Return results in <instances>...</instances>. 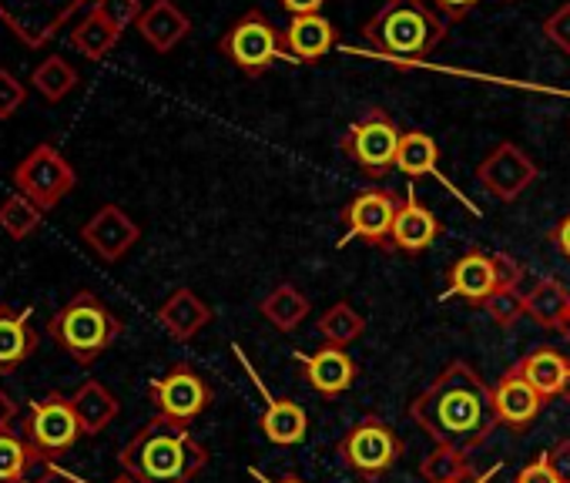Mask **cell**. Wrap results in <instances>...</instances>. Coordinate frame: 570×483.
<instances>
[{"mask_svg":"<svg viewBox=\"0 0 570 483\" xmlns=\"http://www.w3.org/2000/svg\"><path fill=\"white\" fill-rule=\"evenodd\" d=\"M278 4L293 18H306V14H320L326 8V0H278Z\"/></svg>","mask_w":570,"mask_h":483,"instance_id":"ee69618b","label":"cell"},{"mask_svg":"<svg viewBox=\"0 0 570 483\" xmlns=\"http://www.w3.org/2000/svg\"><path fill=\"white\" fill-rule=\"evenodd\" d=\"M258 313L265 316V323H272L278 333H293L306 316H309V299L303 289H296L293 283H282L275 286L262 303Z\"/></svg>","mask_w":570,"mask_h":483,"instance_id":"83f0119b","label":"cell"},{"mask_svg":"<svg viewBox=\"0 0 570 483\" xmlns=\"http://www.w3.org/2000/svg\"><path fill=\"white\" fill-rule=\"evenodd\" d=\"M278 483H303L299 476H285V480H278Z\"/></svg>","mask_w":570,"mask_h":483,"instance_id":"c3c4849f","label":"cell"},{"mask_svg":"<svg viewBox=\"0 0 570 483\" xmlns=\"http://www.w3.org/2000/svg\"><path fill=\"white\" fill-rule=\"evenodd\" d=\"M218 51L248 78H258L268 71L285 51H282V31L262 14V11H245L218 41Z\"/></svg>","mask_w":570,"mask_h":483,"instance_id":"5b68a950","label":"cell"},{"mask_svg":"<svg viewBox=\"0 0 570 483\" xmlns=\"http://www.w3.org/2000/svg\"><path fill=\"white\" fill-rule=\"evenodd\" d=\"M440 231H443L440 218L416 198V188H410L400 211H396L393 231H390V249L416 256V253L433 246V241L440 238Z\"/></svg>","mask_w":570,"mask_h":483,"instance_id":"9a60e30c","label":"cell"},{"mask_svg":"<svg viewBox=\"0 0 570 483\" xmlns=\"http://www.w3.org/2000/svg\"><path fill=\"white\" fill-rule=\"evenodd\" d=\"M258 426H262L265 440H272L275 446H296L306 440L309 416L296 400H268Z\"/></svg>","mask_w":570,"mask_h":483,"instance_id":"484cf974","label":"cell"},{"mask_svg":"<svg viewBox=\"0 0 570 483\" xmlns=\"http://www.w3.org/2000/svg\"><path fill=\"white\" fill-rule=\"evenodd\" d=\"M51 463L35 450V443L14 426L0 430V483H35Z\"/></svg>","mask_w":570,"mask_h":483,"instance_id":"cb8c5ba5","label":"cell"},{"mask_svg":"<svg viewBox=\"0 0 570 483\" xmlns=\"http://www.w3.org/2000/svg\"><path fill=\"white\" fill-rule=\"evenodd\" d=\"M497 293V273H493V256L483 249H470L460 256L450 269V286L446 296H456L470 306H483Z\"/></svg>","mask_w":570,"mask_h":483,"instance_id":"ac0fdd59","label":"cell"},{"mask_svg":"<svg viewBox=\"0 0 570 483\" xmlns=\"http://www.w3.org/2000/svg\"><path fill=\"white\" fill-rule=\"evenodd\" d=\"M400 138H403V131L396 128V121L386 111L373 108L360 121H353L350 131L343 135V155L356 168H363L370 178L380 181L396 168Z\"/></svg>","mask_w":570,"mask_h":483,"instance_id":"8992f818","label":"cell"},{"mask_svg":"<svg viewBox=\"0 0 570 483\" xmlns=\"http://www.w3.org/2000/svg\"><path fill=\"white\" fill-rule=\"evenodd\" d=\"M121 319L101 303L98 293L81 289L75 293L61 313L51 316L48 323V336L61 346V353H68L78 366H91L98 356H105L111 349V343L121 336Z\"/></svg>","mask_w":570,"mask_h":483,"instance_id":"277c9868","label":"cell"},{"mask_svg":"<svg viewBox=\"0 0 570 483\" xmlns=\"http://www.w3.org/2000/svg\"><path fill=\"white\" fill-rule=\"evenodd\" d=\"M121 31H115L101 14H88L75 31H71V45L78 55H85L88 61H101L105 55H111V48L118 45Z\"/></svg>","mask_w":570,"mask_h":483,"instance_id":"f546056e","label":"cell"},{"mask_svg":"<svg viewBox=\"0 0 570 483\" xmlns=\"http://www.w3.org/2000/svg\"><path fill=\"white\" fill-rule=\"evenodd\" d=\"M563 333H570V313H567V323H563Z\"/></svg>","mask_w":570,"mask_h":483,"instance_id":"681fc988","label":"cell"},{"mask_svg":"<svg viewBox=\"0 0 570 483\" xmlns=\"http://www.w3.org/2000/svg\"><path fill=\"white\" fill-rule=\"evenodd\" d=\"M138 34L158 55H168L191 34V21L178 4H171V0H151V4L145 8V14L138 18Z\"/></svg>","mask_w":570,"mask_h":483,"instance_id":"44dd1931","label":"cell"},{"mask_svg":"<svg viewBox=\"0 0 570 483\" xmlns=\"http://www.w3.org/2000/svg\"><path fill=\"white\" fill-rule=\"evenodd\" d=\"M31 81L45 95V101H61L65 95H71L78 88V71L61 55H51L35 68Z\"/></svg>","mask_w":570,"mask_h":483,"instance_id":"1f68e13d","label":"cell"},{"mask_svg":"<svg viewBox=\"0 0 570 483\" xmlns=\"http://www.w3.org/2000/svg\"><path fill=\"white\" fill-rule=\"evenodd\" d=\"M400 450H403L400 436H396L386 423H380V420H360V423L343 436V443H340L343 463H346L350 470L363 473V476H380V473H386V470L396 463Z\"/></svg>","mask_w":570,"mask_h":483,"instance_id":"8fae6325","label":"cell"},{"mask_svg":"<svg viewBox=\"0 0 570 483\" xmlns=\"http://www.w3.org/2000/svg\"><path fill=\"white\" fill-rule=\"evenodd\" d=\"M550 241H553V249L570 263V211L553 225V231H550Z\"/></svg>","mask_w":570,"mask_h":483,"instance_id":"7bdbcfd3","label":"cell"},{"mask_svg":"<svg viewBox=\"0 0 570 483\" xmlns=\"http://www.w3.org/2000/svg\"><path fill=\"white\" fill-rule=\"evenodd\" d=\"M24 436L35 443V450L48 463H58L65 453H71V446L85 436L81 420L71 406V396L48 393L45 400H35L24 416Z\"/></svg>","mask_w":570,"mask_h":483,"instance_id":"52a82bcc","label":"cell"},{"mask_svg":"<svg viewBox=\"0 0 570 483\" xmlns=\"http://www.w3.org/2000/svg\"><path fill=\"white\" fill-rule=\"evenodd\" d=\"M517 483H560V480L553 476V470H550V466H547V460L540 456V460L527 463V466L517 473Z\"/></svg>","mask_w":570,"mask_h":483,"instance_id":"b9f144b4","label":"cell"},{"mask_svg":"<svg viewBox=\"0 0 570 483\" xmlns=\"http://www.w3.org/2000/svg\"><path fill=\"white\" fill-rule=\"evenodd\" d=\"M296 359L303 363L309 386H313L316 393H323V396H340V393H346V390L353 386L356 373H360L356 363H353V356H350L346 349H340V346H323L320 353H313V356H296Z\"/></svg>","mask_w":570,"mask_h":483,"instance_id":"ffe728a7","label":"cell"},{"mask_svg":"<svg viewBox=\"0 0 570 483\" xmlns=\"http://www.w3.org/2000/svg\"><path fill=\"white\" fill-rule=\"evenodd\" d=\"M543 38L550 45H557L563 55H570V0L567 4H560L547 21H543Z\"/></svg>","mask_w":570,"mask_h":483,"instance_id":"74e56055","label":"cell"},{"mask_svg":"<svg viewBox=\"0 0 570 483\" xmlns=\"http://www.w3.org/2000/svg\"><path fill=\"white\" fill-rule=\"evenodd\" d=\"M547 466L553 470V476L560 483H570V440H557L550 450H547Z\"/></svg>","mask_w":570,"mask_h":483,"instance_id":"60d3db41","label":"cell"},{"mask_svg":"<svg viewBox=\"0 0 570 483\" xmlns=\"http://www.w3.org/2000/svg\"><path fill=\"white\" fill-rule=\"evenodd\" d=\"M413 420L436 446L463 453L480 446L500 423L493 413V390H487L466 363H453L423 396H416Z\"/></svg>","mask_w":570,"mask_h":483,"instance_id":"6da1fadb","label":"cell"},{"mask_svg":"<svg viewBox=\"0 0 570 483\" xmlns=\"http://www.w3.org/2000/svg\"><path fill=\"white\" fill-rule=\"evenodd\" d=\"M138 238H141V228H138V221L121 205H101L81 225V241L105 263L125 259L135 249Z\"/></svg>","mask_w":570,"mask_h":483,"instance_id":"4fadbf2b","label":"cell"},{"mask_svg":"<svg viewBox=\"0 0 570 483\" xmlns=\"http://www.w3.org/2000/svg\"><path fill=\"white\" fill-rule=\"evenodd\" d=\"M118 463L138 483H188L205 470L208 450L188 433V426L155 416L121 446Z\"/></svg>","mask_w":570,"mask_h":483,"instance_id":"7a4b0ae2","label":"cell"},{"mask_svg":"<svg viewBox=\"0 0 570 483\" xmlns=\"http://www.w3.org/2000/svg\"><path fill=\"white\" fill-rule=\"evenodd\" d=\"M158 323L165 326V333L178 343H188L195 339L208 323H212V309L208 303L191 293V289H175L161 306H158Z\"/></svg>","mask_w":570,"mask_h":483,"instance_id":"7402d4cb","label":"cell"},{"mask_svg":"<svg viewBox=\"0 0 570 483\" xmlns=\"http://www.w3.org/2000/svg\"><path fill=\"white\" fill-rule=\"evenodd\" d=\"M510 4H513V0H510Z\"/></svg>","mask_w":570,"mask_h":483,"instance_id":"f907efd6","label":"cell"},{"mask_svg":"<svg viewBox=\"0 0 570 483\" xmlns=\"http://www.w3.org/2000/svg\"><path fill=\"white\" fill-rule=\"evenodd\" d=\"M363 38L373 51L416 65L433 55L446 38V21L426 0H386V4L363 24Z\"/></svg>","mask_w":570,"mask_h":483,"instance_id":"3957f363","label":"cell"},{"mask_svg":"<svg viewBox=\"0 0 570 483\" xmlns=\"http://www.w3.org/2000/svg\"><path fill=\"white\" fill-rule=\"evenodd\" d=\"M493 273H497V289H520L523 283L520 263L507 253H493Z\"/></svg>","mask_w":570,"mask_h":483,"instance_id":"f35d334b","label":"cell"},{"mask_svg":"<svg viewBox=\"0 0 570 483\" xmlns=\"http://www.w3.org/2000/svg\"><path fill=\"white\" fill-rule=\"evenodd\" d=\"M95 14H101L115 31H125L131 24H138V18L145 14L141 0H95Z\"/></svg>","mask_w":570,"mask_h":483,"instance_id":"d590c367","label":"cell"},{"mask_svg":"<svg viewBox=\"0 0 570 483\" xmlns=\"http://www.w3.org/2000/svg\"><path fill=\"white\" fill-rule=\"evenodd\" d=\"M41 208L31 201V198H24L21 191H14V195H8L4 201H0V228H4L11 238H28L31 231H38V225H41Z\"/></svg>","mask_w":570,"mask_h":483,"instance_id":"d6a6232c","label":"cell"},{"mask_svg":"<svg viewBox=\"0 0 570 483\" xmlns=\"http://www.w3.org/2000/svg\"><path fill=\"white\" fill-rule=\"evenodd\" d=\"M426 4H430L446 24H456V21H463V18L480 4V0H426Z\"/></svg>","mask_w":570,"mask_h":483,"instance_id":"ab89813d","label":"cell"},{"mask_svg":"<svg viewBox=\"0 0 570 483\" xmlns=\"http://www.w3.org/2000/svg\"><path fill=\"white\" fill-rule=\"evenodd\" d=\"M78 185L75 165L55 148V145H38L18 168H14V188L31 198L41 211H51L65 195H71Z\"/></svg>","mask_w":570,"mask_h":483,"instance_id":"ba28073f","label":"cell"},{"mask_svg":"<svg viewBox=\"0 0 570 483\" xmlns=\"http://www.w3.org/2000/svg\"><path fill=\"white\" fill-rule=\"evenodd\" d=\"M537 178V161L513 141H500L476 168V181L500 201L520 198Z\"/></svg>","mask_w":570,"mask_h":483,"instance_id":"7c38bea8","label":"cell"},{"mask_svg":"<svg viewBox=\"0 0 570 483\" xmlns=\"http://www.w3.org/2000/svg\"><path fill=\"white\" fill-rule=\"evenodd\" d=\"M41 333L31 323V309L0 303V373H14L38 353Z\"/></svg>","mask_w":570,"mask_h":483,"instance_id":"e0dca14e","label":"cell"},{"mask_svg":"<svg viewBox=\"0 0 570 483\" xmlns=\"http://www.w3.org/2000/svg\"><path fill=\"white\" fill-rule=\"evenodd\" d=\"M543 403H547V400H543L517 369H507L503 379L493 386V413H497L500 423H507V426H513V430L533 423L537 413L543 410Z\"/></svg>","mask_w":570,"mask_h":483,"instance_id":"d6986e66","label":"cell"},{"mask_svg":"<svg viewBox=\"0 0 570 483\" xmlns=\"http://www.w3.org/2000/svg\"><path fill=\"white\" fill-rule=\"evenodd\" d=\"M14 416H18V403H14L4 390H0V430L11 426V423H14Z\"/></svg>","mask_w":570,"mask_h":483,"instance_id":"f6af8a7d","label":"cell"},{"mask_svg":"<svg viewBox=\"0 0 570 483\" xmlns=\"http://www.w3.org/2000/svg\"><path fill=\"white\" fill-rule=\"evenodd\" d=\"M320 336L326 339V346H350V343H356L363 333H366V319L350 306V303H336V306H330L326 313H323V319H320Z\"/></svg>","mask_w":570,"mask_h":483,"instance_id":"4dcf8cb0","label":"cell"},{"mask_svg":"<svg viewBox=\"0 0 570 483\" xmlns=\"http://www.w3.org/2000/svg\"><path fill=\"white\" fill-rule=\"evenodd\" d=\"M527 316L540 326V329H563L567 323V313H570V293L560 279H550L543 276L527 296Z\"/></svg>","mask_w":570,"mask_h":483,"instance_id":"4316f807","label":"cell"},{"mask_svg":"<svg viewBox=\"0 0 570 483\" xmlns=\"http://www.w3.org/2000/svg\"><path fill=\"white\" fill-rule=\"evenodd\" d=\"M420 476H423L426 483H460V480L470 476V466H466V460H463V450L436 446L430 456H423Z\"/></svg>","mask_w":570,"mask_h":483,"instance_id":"836d02e7","label":"cell"},{"mask_svg":"<svg viewBox=\"0 0 570 483\" xmlns=\"http://www.w3.org/2000/svg\"><path fill=\"white\" fill-rule=\"evenodd\" d=\"M543 400L563 396L570 393V359L550 346H540L533 353H527L517 366H513Z\"/></svg>","mask_w":570,"mask_h":483,"instance_id":"603a6c76","label":"cell"},{"mask_svg":"<svg viewBox=\"0 0 570 483\" xmlns=\"http://www.w3.org/2000/svg\"><path fill=\"white\" fill-rule=\"evenodd\" d=\"M148 393H151V403H155L158 416L175 423V426H191L212 403L208 383L188 363L171 366L161 379L151 383Z\"/></svg>","mask_w":570,"mask_h":483,"instance_id":"30bf717a","label":"cell"},{"mask_svg":"<svg viewBox=\"0 0 570 483\" xmlns=\"http://www.w3.org/2000/svg\"><path fill=\"white\" fill-rule=\"evenodd\" d=\"M35 483H85V480H75V476H58V470H55V463L35 480Z\"/></svg>","mask_w":570,"mask_h":483,"instance_id":"bcb514c9","label":"cell"},{"mask_svg":"<svg viewBox=\"0 0 570 483\" xmlns=\"http://www.w3.org/2000/svg\"><path fill=\"white\" fill-rule=\"evenodd\" d=\"M88 0H0V21L28 48H45Z\"/></svg>","mask_w":570,"mask_h":483,"instance_id":"9c48e42d","label":"cell"},{"mask_svg":"<svg viewBox=\"0 0 570 483\" xmlns=\"http://www.w3.org/2000/svg\"><path fill=\"white\" fill-rule=\"evenodd\" d=\"M28 101V88L8 71V68H0V121H8L14 118Z\"/></svg>","mask_w":570,"mask_h":483,"instance_id":"8d00e7d4","label":"cell"},{"mask_svg":"<svg viewBox=\"0 0 570 483\" xmlns=\"http://www.w3.org/2000/svg\"><path fill=\"white\" fill-rule=\"evenodd\" d=\"M487 316L500 326V329H510L520 316H527V303H523V293L520 289H497L487 303H483Z\"/></svg>","mask_w":570,"mask_h":483,"instance_id":"e575fe53","label":"cell"},{"mask_svg":"<svg viewBox=\"0 0 570 483\" xmlns=\"http://www.w3.org/2000/svg\"><path fill=\"white\" fill-rule=\"evenodd\" d=\"M400 205H403L400 195H393L386 188H366L343 208L346 231L356 238H366L370 246L390 249V231H393Z\"/></svg>","mask_w":570,"mask_h":483,"instance_id":"5bb4252c","label":"cell"},{"mask_svg":"<svg viewBox=\"0 0 570 483\" xmlns=\"http://www.w3.org/2000/svg\"><path fill=\"white\" fill-rule=\"evenodd\" d=\"M111 483H138V480H135V476H128V473H125V476H118V480H111Z\"/></svg>","mask_w":570,"mask_h":483,"instance_id":"7dc6e473","label":"cell"},{"mask_svg":"<svg viewBox=\"0 0 570 483\" xmlns=\"http://www.w3.org/2000/svg\"><path fill=\"white\" fill-rule=\"evenodd\" d=\"M440 165V145L433 141V135L426 131H406L400 138V151H396V168L406 178H420V175H436Z\"/></svg>","mask_w":570,"mask_h":483,"instance_id":"f1b7e54d","label":"cell"},{"mask_svg":"<svg viewBox=\"0 0 570 483\" xmlns=\"http://www.w3.org/2000/svg\"><path fill=\"white\" fill-rule=\"evenodd\" d=\"M71 406H75V413H78V420H81L85 436H98V433L108 430V423L118 416V400H115V393H111L105 383H98V379H85V383L75 390Z\"/></svg>","mask_w":570,"mask_h":483,"instance_id":"d4e9b609","label":"cell"},{"mask_svg":"<svg viewBox=\"0 0 570 483\" xmlns=\"http://www.w3.org/2000/svg\"><path fill=\"white\" fill-rule=\"evenodd\" d=\"M336 45V28L323 14H306L293 18L289 28L282 31V51L296 65H316L323 61Z\"/></svg>","mask_w":570,"mask_h":483,"instance_id":"2e32d148","label":"cell"}]
</instances>
